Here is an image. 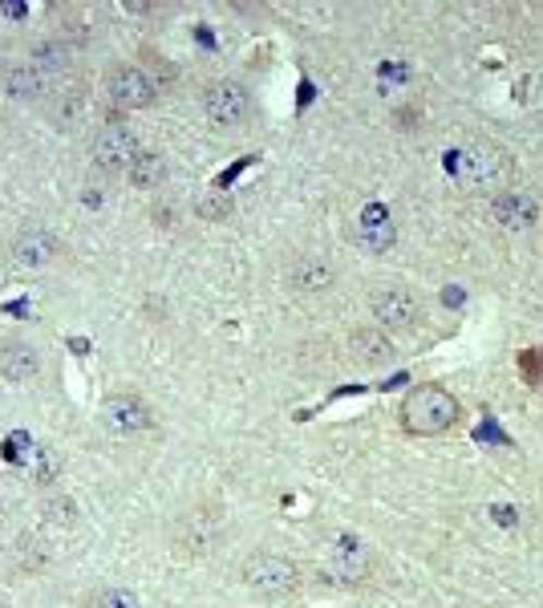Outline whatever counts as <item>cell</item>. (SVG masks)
I'll list each match as a JSON object with an SVG mask.
<instances>
[{
    "mask_svg": "<svg viewBox=\"0 0 543 608\" xmlns=\"http://www.w3.org/2000/svg\"><path fill=\"white\" fill-rule=\"evenodd\" d=\"M0 608H4V605H0Z\"/></svg>",
    "mask_w": 543,
    "mask_h": 608,
    "instance_id": "d4e9b609",
    "label": "cell"
},
{
    "mask_svg": "<svg viewBox=\"0 0 543 608\" xmlns=\"http://www.w3.org/2000/svg\"><path fill=\"white\" fill-rule=\"evenodd\" d=\"M45 90H49V73L37 70V65H13V70L4 73V94L16 102H33V98H41Z\"/></svg>",
    "mask_w": 543,
    "mask_h": 608,
    "instance_id": "2e32d148",
    "label": "cell"
},
{
    "mask_svg": "<svg viewBox=\"0 0 543 608\" xmlns=\"http://www.w3.org/2000/svg\"><path fill=\"white\" fill-rule=\"evenodd\" d=\"M126 175L138 191H155V187H162V179H167V158L158 155V151H138V158L130 163Z\"/></svg>",
    "mask_w": 543,
    "mask_h": 608,
    "instance_id": "e0dca14e",
    "label": "cell"
},
{
    "mask_svg": "<svg viewBox=\"0 0 543 608\" xmlns=\"http://www.w3.org/2000/svg\"><path fill=\"white\" fill-rule=\"evenodd\" d=\"M203 114H207L219 130L243 127L248 114H252V94H248V85L236 82V78L212 82L207 85V94H203Z\"/></svg>",
    "mask_w": 543,
    "mask_h": 608,
    "instance_id": "ba28073f",
    "label": "cell"
},
{
    "mask_svg": "<svg viewBox=\"0 0 543 608\" xmlns=\"http://www.w3.org/2000/svg\"><path fill=\"white\" fill-rule=\"evenodd\" d=\"M158 78L146 65H114L110 78H106V94L114 102L118 110H146V106H155L158 98Z\"/></svg>",
    "mask_w": 543,
    "mask_h": 608,
    "instance_id": "5b68a950",
    "label": "cell"
},
{
    "mask_svg": "<svg viewBox=\"0 0 543 608\" xmlns=\"http://www.w3.org/2000/svg\"><path fill=\"white\" fill-rule=\"evenodd\" d=\"M353 357L370 361V366H382V361L394 357V341L386 337V329H358L353 333Z\"/></svg>",
    "mask_w": 543,
    "mask_h": 608,
    "instance_id": "ac0fdd59",
    "label": "cell"
},
{
    "mask_svg": "<svg viewBox=\"0 0 543 608\" xmlns=\"http://www.w3.org/2000/svg\"><path fill=\"white\" fill-rule=\"evenodd\" d=\"M33 57H37V61H33L37 70L53 73V70H61V65L70 61V49H65V45H58V41H49V45H37V49H33Z\"/></svg>",
    "mask_w": 543,
    "mask_h": 608,
    "instance_id": "44dd1931",
    "label": "cell"
},
{
    "mask_svg": "<svg viewBox=\"0 0 543 608\" xmlns=\"http://www.w3.org/2000/svg\"><path fill=\"white\" fill-rule=\"evenodd\" d=\"M200 215H203V219H228V215H231V195L200 199Z\"/></svg>",
    "mask_w": 543,
    "mask_h": 608,
    "instance_id": "7402d4cb",
    "label": "cell"
},
{
    "mask_svg": "<svg viewBox=\"0 0 543 608\" xmlns=\"http://www.w3.org/2000/svg\"><path fill=\"white\" fill-rule=\"evenodd\" d=\"M138 134L122 122V118H106L101 130L94 134V163H98L106 175H118V170H130V163L138 158Z\"/></svg>",
    "mask_w": 543,
    "mask_h": 608,
    "instance_id": "8992f818",
    "label": "cell"
},
{
    "mask_svg": "<svg viewBox=\"0 0 543 608\" xmlns=\"http://www.w3.org/2000/svg\"><path fill=\"white\" fill-rule=\"evenodd\" d=\"M288 284H292V293H304V297H313V293H325L337 284V269H333L329 255L321 252H304L292 260V269H288Z\"/></svg>",
    "mask_w": 543,
    "mask_h": 608,
    "instance_id": "30bf717a",
    "label": "cell"
},
{
    "mask_svg": "<svg viewBox=\"0 0 543 608\" xmlns=\"http://www.w3.org/2000/svg\"><path fill=\"white\" fill-rule=\"evenodd\" d=\"M58 454L53 451H37V470H33V475H37V482H53L58 479Z\"/></svg>",
    "mask_w": 543,
    "mask_h": 608,
    "instance_id": "603a6c76",
    "label": "cell"
},
{
    "mask_svg": "<svg viewBox=\"0 0 543 608\" xmlns=\"http://www.w3.org/2000/svg\"><path fill=\"white\" fill-rule=\"evenodd\" d=\"M89 608H143V600L130 588H101V593L89 596Z\"/></svg>",
    "mask_w": 543,
    "mask_h": 608,
    "instance_id": "ffe728a7",
    "label": "cell"
},
{
    "mask_svg": "<svg viewBox=\"0 0 543 608\" xmlns=\"http://www.w3.org/2000/svg\"><path fill=\"white\" fill-rule=\"evenodd\" d=\"M511 175H515V163L499 142L474 139V142H467L462 151H455V179L467 187V191L499 195V191H507Z\"/></svg>",
    "mask_w": 543,
    "mask_h": 608,
    "instance_id": "7a4b0ae2",
    "label": "cell"
},
{
    "mask_svg": "<svg viewBox=\"0 0 543 608\" xmlns=\"http://www.w3.org/2000/svg\"><path fill=\"white\" fill-rule=\"evenodd\" d=\"M370 312L373 321H377V329L410 333L418 325V317H422V305H418V297L406 284H386V288H377L370 297Z\"/></svg>",
    "mask_w": 543,
    "mask_h": 608,
    "instance_id": "52a82bcc",
    "label": "cell"
},
{
    "mask_svg": "<svg viewBox=\"0 0 543 608\" xmlns=\"http://www.w3.org/2000/svg\"><path fill=\"white\" fill-rule=\"evenodd\" d=\"M491 219L507 227V231H528L540 219V203L523 195V191H499V195L491 199Z\"/></svg>",
    "mask_w": 543,
    "mask_h": 608,
    "instance_id": "8fae6325",
    "label": "cell"
},
{
    "mask_svg": "<svg viewBox=\"0 0 543 608\" xmlns=\"http://www.w3.org/2000/svg\"><path fill=\"white\" fill-rule=\"evenodd\" d=\"M353 236H358V243L361 248H370V252H389V248L398 243V224L389 219L386 207H377V203H373V207L361 212L358 231H353Z\"/></svg>",
    "mask_w": 543,
    "mask_h": 608,
    "instance_id": "4fadbf2b",
    "label": "cell"
},
{
    "mask_svg": "<svg viewBox=\"0 0 543 608\" xmlns=\"http://www.w3.org/2000/svg\"><path fill=\"white\" fill-rule=\"evenodd\" d=\"M41 515H45V520H49V524L70 527V524H77V503H73L70 496H45Z\"/></svg>",
    "mask_w": 543,
    "mask_h": 608,
    "instance_id": "d6986e66",
    "label": "cell"
},
{
    "mask_svg": "<svg viewBox=\"0 0 543 608\" xmlns=\"http://www.w3.org/2000/svg\"><path fill=\"white\" fill-rule=\"evenodd\" d=\"M240 576L252 593L272 596V600H276V596L297 593V584H301V568L280 552H252L248 560H243Z\"/></svg>",
    "mask_w": 543,
    "mask_h": 608,
    "instance_id": "277c9868",
    "label": "cell"
},
{
    "mask_svg": "<svg viewBox=\"0 0 543 608\" xmlns=\"http://www.w3.org/2000/svg\"><path fill=\"white\" fill-rule=\"evenodd\" d=\"M458 414H462V406L446 385H414L401 402V430L414 439H438L446 430H455Z\"/></svg>",
    "mask_w": 543,
    "mask_h": 608,
    "instance_id": "6da1fadb",
    "label": "cell"
},
{
    "mask_svg": "<svg viewBox=\"0 0 543 608\" xmlns=\"http://www.w3.org/2000/svg\"><path fill=\"white\" fill-rule=\"evenodd\" d=\"M0 13L4 16H25V4H21V0H16V4H0Z\"/></svg>",
    "mask_w": 543,
    "mask_h": 608,
    "instance_id": "cb8c5ba5",
    "label": "cell"
},
{
    "mask_svg": "<svg viewBox=\"0 0 543 608\" xmlns=\"http://www.w3.org/2000/svg\"><path fill=\"white\" fill-rule=\"evenodd\" d=\"M101 426L110 434H138L150 426V406L134 394H114L101 402Z\"/></svg>",
    "mask_w": 543,
    "mask_h": 608,
    "instance_id": "9c48e42d",
    "label": "cell"
},
{
    "mask_svg": "<svg viewBox=\"0 0 543 608\" xmlns=\"http://www.w3.org/2000/svg\"><path fill=\"white\" fill-rule=\"evenodd\" d=\"M58 255V236L45 227H25L13 243H9V260L21 269H45Z\"/></svg>",
    "mask_w": 543,
    "mask_h": 608,
    "instance_id": "7c38bea8",
    "label": "cell"
},
{
    "mask_svg": "<svg viewBox=\"0 0 543 608\" xmlns=\"http://www.w3.org/2000/svg\"><path fill=\"white\" fill-rule=\"evenodd\" d=\"M45 114L58 130H70L82 114H86V90L82 85H61V90H49L45 94Z\"/></svg>",
    "mask_w": 543,
    "mask_h": 608,
    "instance_id": "5bb4252c",
    "label": "cell"
},
{
    "mask_svg": "<svg viewBox=\"0 0 543 608\" xmlns=\"http://www.w3.org/2000/svg\"><path fill=\"white\" fill-rule=\"evenodd\" d=\"M41 373V354L25 341H9L0 349V378L4 382H33Z\"/></svg>",
    "mask_w": 543,
    "mask_h": 608,
    "instance_id": "9a60e30c",
    "label": "cell"
},
{
    "mask_svg": "<svg viewBox=\"0 0 543 608\" xmlns=\"http://www.w3.org/2000/svg\"><path fill=\"white\" fill-rule=\"evenodd\" d=\"M321 576L337 588H365L373 576V556L358 536H337L321 560Z\"/></svg>",
    "mask_w": 543,
    "mask_h": 608,
    "instance_id": "3957f363",
    "label": "cell"
}]
</instances>
